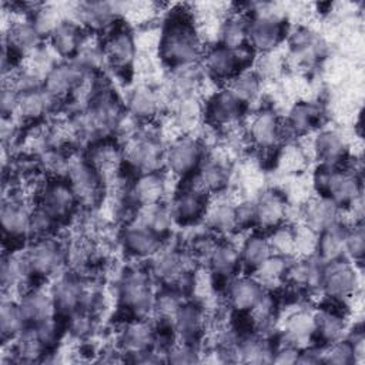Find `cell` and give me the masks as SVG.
<instances>
[{
    "mask_svg": "<svg viewBox=\"0 0 365 365\" xmlns=\"http://www.w3.org/2000/svg\"><path fill=\"white\" fill-rule=\"evenodd\" d=\"M201 51V40L190 14L185 10L170 13L158 41L161 60L173 68H180L194 64Z\"/></svg>",
    "mask_w": 365,
    "mask_h": 365,
    "instance_id": "1",
    "label": "cell"
},
{
    "mask_svg": "<svg viewBox=\"0 0 365 365\" xmlns=\"http://www.w3.org/2000/svg\"><path fill=\"white\" fill-rule=\"evenodd\" d=\"M314 184L321 197L332 200L339 208L348 210L362 197L359 177L344 165L321 164L314 175Z\"/></svg>",
    "mask_w": 365,
    "mask_h": 365,
    "instance_id": "2",
    "label": "cell"
},
{
    "mask_svg": "<svg viewBox=\"0 0 365 365\" xmlns=\"http://www.w3.org/2000/svg\"><path fill=\"white\" fill-rule=\"evenodd\" d=\"M151 278L141 269H128L118 284V301L131 319H145L154 309Z\"/></svg>",
    "mask_w": 365,
    "mask_h": 365,
    "instance_id": "3",
    "label": "cell"
},
{
    "mask_svg": "<svg viewBox=\"0 0 365 365\" xmlns=\"http://www.w3.org/2000/svg\"><path fill=\"white\" fill-rule=\"evenodd\" d=\"M123 158L138 174L155 173L164 163V153L160 141L144 131H135L127 137L123 147Z\"/></svg>",
    "mask_w": 365,
    "mask_h": 365,
    "instance_id": "4",
    "label": "cell"
},
{
    "mask_svg": "<svg viewBox=\"0 0 365 365\" xmlns=\"http://www.w3.org/2000/svg\"><path fill=\"white\" fill-rule=\"evenodd\" d=\"M254 53L255 50L250 44L237 50L217 44L207 51L204 64L212 78L218 81H231L235 76L248 68Z\"/></svg>",
    "mask_w": 365,
    "mask_h": 365,
    "instance_id": "5",
    "label": "cell"
},
{
    "mask_svg": "<svg viewBox=\"0 0 365 365\" xmlns=\"http://www.w3.org/2000/svg\"><path fill=\"white\" fill-rule=\"evenodd\" d=\"M356 287L358 277L355 268L346 258L324 262L321 289L328 298L344 302L355 294Z\"/></svg>",
    "mask_w": 365,
    "mask_h": 365,
    "instance_id": "6",
    "label": "cell"
},
{
    "mask_svg": "<svg viewBox=\"0 0 365 365\" xmlns=\"http://www.w3.org/2000/svg\"><path fill=\"white\" fill-rule=\"evenodd\" d=\"M78 204L93 207L103 194V180L87 160H70L66 177Z\"/></svg>",
    "mask_w": 365,
    "mask_h": 365,
    "instance_id": "7",
    "label": "cell"
},
{
    "mask_svg": "<svg viewBox=\"0 0 365 365\" xmlns=\"http://www.w3.org/2000/svg\"><path fill=\"white\" fill-rule=\"evenodd\" d=\"M287 23L282 17L268 14H254L248 21V44L255 51L274 50L287 36Z\"/></svg>",
    "mask_w": 365,
    "mask_h": 365,
    "instance_id": "8",
    "label": "cell"
},
{
    "mask_svg": "<svg viewBox=\"0 0 365 365\" xmlns=\"http://www.w3.org/2000/svg\"><path fill=\"white\" fill-rule=\"evenodd\" d=\"M38 205L61 222L73 215L78 201L66 178H53L40 188Z\"/></svg>",
    "mask_w": 365,
    "mask_h": 365,
    "instance_id": "9",
    "label": "cell"
},
{
    "mask_svg": "<svg viewBox=\"0 0 365 365\" xmlns=\"http://www.w3.org/2000/svg\"><path fill=\"white\" fill-rule=\"evenodd\" d=\"M202 147L197 138L180 137L164 153V163L178 177L194 174L202 163Z\"/></svg>",
    "mask_w": 365,
    "mask_h": 365,
    "instance_id": "10",
    "label": "cell"
},
{
    "mask_svg": "<svg viewBox=\"0 0 365 365\" xmlns=\"http://www.w3.org/2000/svg\"><path fill=\"white\" fill-rule=\"evenodd\" d=\"M23 255L31 277H47L54 274L64 258L61 247L50 237L38 238L31 242Z\"/></svg>",
    "mask_w": 365,
    "mask_h": 365,
    "instance_id": "11",
    "label": "cell"
},
{
    "mask_svg": "<svg viewBox=\"0 0 365 365\" xmlns=\"http://www.w3.org/2000/svg\"><path fill=\"white\" fill-rule=\"evenodd\" d=\"M88 71L74 60L57 63L46 76L43 87L56 98H68L86 80Z\"/></svg>",
    "mask_w": 365,
    "mask_h": 365,
    "instance_id": "12",
    "label": "cell"
},
{
    "mask_svg": "<svg viewBox=\"0 0 365 365\" xmlns=\"http://www.w3.org/2000/svg\"><path fill=\"white\" fill-rule=\"evenodd\" d=\"M208 204V194L187 180V182L174 197L170 210L174 221L181 224H192L205 215Z\"/></svg>",
    "mask_w": 365,
    "mask_h": 365,
    "instance_id": "13",
    "label": "cell"
},
{
    "mask_svg": "<svg viewBox=\"0 0 365 365\" xmlns=\"http://www.w3.org/2000/svg\"><path fill=\"white\" fill-rule=\"evenodd\" d=\"M151 272L165 287H177L188 275L192 257L178 250H160L151 257Z\"/></svg>",
    "mask_w": 365,
    "mask_h": 365,
    "instance_id": "14",
    "label": "cell"
},
{
    "mask_svg": "<svg viewBox=\"0 0 365 365\" xmlns=\"http://www.w3.org/2000/svg\"><path fill=\"white\" fill-rule=\"evenodd\" d=\"M103 50L106 54V60L111 64L113 68L118 71H125L133 67L137 46L133 34L127 30V27L115 24L107 34Z\"/></svg>",
    "mask_w": 365,
    "mask_h": 365,
    "instance_id": "15",
    "label": "cell"
},
{
    "mask_svg": "<svg viewBox=\"0 0 365 365\" xmlns=\"http://www.w3.org/2000/svg\"><path fill=\"white\" fill-rule=\"evenodd\" d=\"M1 228L4 235L11 241H20L30 237L31 210L27 208L24 200L16 194H10L1 204Z\"/></svg>",
    "mask_w": 365,
    "mask_h": 365,
    "instance_id": "16",
    "label": "cell"
},
{
    "mask_svg": "<svg viewBox=\"0 0 365 365\" xmlns=\"http://www.w3.org/2000/svg\"><path fill=\"white\" fill-rule=\"evenodd\" d=\"M86 160L97 171L103 182L115 180L121 170V163H124L121 147L108 138L94 141Z\"/></svg>",
    "mask_w": 365,
    "mask_h": 365,
    "instance_id": "17",
    "label": "cell"
},
{
    "mask_svg": "<svg viewBox=\"0 0 365 365\" xmlns=\"http://www.w3.org/2000/svg\"><path fill=\"white\" fill-rule=\"evenodd\" d=\"M247 104L238 100L228 88L215 93L207 104V120L215 127H230L240 121Z\"/></svg>",
    "mask_w": 365,
    "mask_h": 365,
    "instance_id": "18",
    "label": "cell"
},
{
    "mask_svg": "<svg viewBox=\"0 0 365 365\" xmlns=\"http://www.w3.org/2000/svg\"><path fill=\"white\" fill-rule=\"evenodd\" d=\"M284 344L292 345L298 349L311 346L315 341V317L307 309H297L291 312L282 325Z\"/></svg>",
    "mask_w": 365,
    "mask_h": 365,
    "instance_id": "19",
    "label": "cell"
},
{
    "mask_svg": "<svg viewBox=\"0 0 365 365\" xmlns=\"http://www.w3.org/2000/svg\"><path fill=\"white\" fill-rule=\"evenodd\" d=\"M264 292L265 289L254 277H234L227 284L228 304L240 314H250Z\"/></svg>",
    "mask_w": 365,
    "mask_h": 365,
    "instance_id": "20",
    "label": "cell"
},
{
    "mask_svg": "<svg viewBox=\"0 0 365 365\" xmlns=\"http://www.w3.org/2000/svg\"><path fill=\"white\" fill-rule=\"evenodd\" d=\"M86 284L74 275H63L57 278L51 288L56 312L61 317H68L71 312L81 308Z\"/></svg>",
    "mask_w": 365,
    "mask_h": 365,
    "instance_id": "21",
    "label": "cell"
},
{
    "mask_svg": "<svg viewBox=\"0 0 365 365\" xmlns=\"http://www.w3.org/2000/svg\"><path fill=\"white\" fill-rule=\"evenodd\" d=\"M123 244L127 252L133 257L147 258L155 255L161 250V237L133 220L123 232Z\"/></svg>",
    "mask_w": 365,
    "mask_h": 365,
    "instance_id": "22",
    "label": "cell"
},
{
    "mask_svg": "<svg viewBox=\"0 0 365 365\" xmlns=\"http://www.w3.org/2000/svg\"><path fill=\"white\" fill-rule=\"evenodd\" d=\"M284 125L272 110H261L250 124V138L254 145L269 150L278 144L282 137Z\"/></svg>",
    "mask_w": 365,
    "mask_h": 365,
    "instance_id": "23",
    "label": "cell"
},
{
    "mask_svg": "<svg viewBox=\"0 0 365 365\" xmlns=\"http://www.w3.org/2000/svg\"><path fill=\"white\" fill-rule=\"evenodd\" d=\"M19 304L29 325H37L57 314L51 292L40 288L26 291L19 299Z\"/></svg>",
    "mask_w": 365,
    "mask_h": 365,
    "instance_id": "24",
    "label": "cell"
},
{
    "mask_svg": "<svg viewBox=\"0 0 365 365\" xmlns=\"http://www.w3.org/2000/svg\"><path fill=\"white\" fill-rule=\"evenodd\" d=\"M120 344L125 354L138 355L155 345V331L145 319H131L120 335Z\"/></svg>",
    "mask_w": 365,
    "mask_h": 365,
    "instance_id": "25",
    "label": "cell"
},
{
    "mask_svg": "<svg viewBox=\"0 0 365 365\" xmlns=\"http://www.w3.org/2000/svg\"><path fill=\"white\" fill-rule=\"evenodd\" d=\"M255 205V225L264 230H274L282 225L287 214L285 198L275 192L267 191L254 202Z\"/></svg>",
    "mask_w": 365,
    "mask_h": 365,
    "instance_id": "26",
    "label": "cell"
},
{
    "mask_svg": "<svg viewBox=\"0 0 365 365\" xmlns=\"http://www.w3.org/2000/svg\"><path fill=\"white\" fill-rule=\"evenodd\" d=\"M51 50L63 57H74L84 40V31L81 24L71 20L64 19L48 36Z\"/></svg>",
    "mask_w": 365,
    "mask_h": 365,
    "instance_id": "27",
    "label": "cell"
},
{
    "mask_svg": "<svg viewBox=\"0 0 365 365\" xmlns=\"http://www.w3.org/2000/svg\"><path fill=\"white\" fill-rule=\"evenodd\" d=\"M314 317H315V339L321 341L324 345L342 339V335L345 331V317L341 309L328 304L321 307L318 311H315Z\"/></svg>",
    "mask_w": 365,
    "mask_h": 365,
    "instance_id": "28",
    "label": "cell"
},
{
    "mask_svg": "<svg viewBox=\"0 0 365 365\" xmlns=\"http://www.w3.org/2000/svg\"><path fill=\"white\" fill-rule=\"evenodd\" d=\"M204 314L198 305L182 304L174 321V331L181 342L197 345L204 332Z\"/></svg>",
    "mask_w": 365,
    "mask_h": 365,
    "instance_id": "29",
    "label": "cell"
},
{
    "mask_svg": "<svg viewBox=\"0 0 365 365\" xmlns=\"http://www.w3.org/2000/svg\"><path fill=\"white\" fill-rule=\"evenodd\" d=\"M78 21L86 26L88 30L98 33L111 30L117 23V10L115 6L103 1L83 3L78 6Z\"/></svg>",
    "mask_w": 365,
    "mask_h": 365,
    "instance_id": "30",
    "label": "cell"
},
{
    "mask_svg": "<svg viewBox=\"0 0 365 365\" xmlns=\"http://www.w3.org/2000/svg\"><path fill=\"white\" fill-rule=\"evenodd\" d=\"M56 101L44 87L20 93L16 114L26 121H38L50 113Z\"/></svg>",
    "mask_w": 365,
    "mask_h": 365,
    "instance_id": "31",
    "label": "cell"
},
{
    "mask_svg": "<svg viewBox=\"0 0 365 365\" xmlns=\"http://www.w3.org/2000/svg\"><path fill=\"white\" fill-rule=\"evenodd\" d=\"M208 264L212 279H222L225 282L231 281L242 267L240 251L228 242H218L208 259Z\"/></svg>",
    "mask_w": 365,
    "mask_h": 365,
    "instance_id": "32",
    "label": "cell"
},
{
    "mask_svg": "<svg viewBox=\"0 0 365 365\" xmlns=\"http://www.w3.org/2000/svg\"><path fill=\"white\" fill-rule=\"evenodd\" d=\"M289 43L295 58L304 64L315 63L325 53V43L322 38L305 27L292 31Z\"/></svg>",
    "mask_w": 365,
    "mask_h": 365,
    "instance_id": "33",
    "label": "cell"
},
{
    "mask_svg": "<svg viewBox=\"0 0 365 365\" xmlns=\"http://www.w3.org/2000/svg\"><path fill=\"white\" fill-rule=\"evenodd\" d=\"M348 228L341 222H335L318 234L317 257L322 262H329L339 258H346L345 255V238Z\"/></svg>",
    "mask_w": 365,
    "mask_h": 365,
    "instance_id": "34",
    "label": "cell"
},
{
    "mask_svg": "<svg viewBox=\"0 0 365 365\" xmlns=\"http://www.w3.org/2000/svg\"><path fill=\"white\" fill-rule=\"evenodd\" d=\"M339 211L341 208L332 200L319 195V198L312 200L305 207V225L319 234L325 228L339 221Z\"/></svg>",
    "mask_w": 365,
    "mask_h": 365,
    "instance_id": "35",
    "label": "cell"
},
{
    "mask_svg": "<svg viewBox=\"0 0 365 365\" xmlns=\"http://www.w3.org/2000/svg\"><path fill=\"white\" fill-rule=\"evenodd\" d=\"M47 345L40 338L36 327H26L14 339L10 351L14 361L19 362H36L46 355Z\"/></svg>",
    "mask_w": 365,
    "mask_h": 365,
    "instance_id": "36",
    "label": "cell"
},
{
    "mask_svg": "<svg viewBox=\"0 0 365 365\" xmlns=\"http://www.w3.org/2000/svg\"><path fill=\"white\" fill-rule=\"evenodd\" d=\"M315 151L325 165H342L346 161L348 147L345 140L336 131H322L315 140Z\"/></svg>",
    "mask_w": 365,
    "mask_h": 365,
    "instance_id": "37",
    "label": "cell"
},
{
    "mask_svg": "<svg viewBox=\"0 0 365 365\" xmlns=\"http://www.w3.org/2000/svg\"><path fill=\"white\" fill-rule=\"evenodd\" d=\"M164 192V180L163 177L155 173H145L138 174L133 187H131V197L135 204L140 207L158 204Z\"/></svg>",
    "mask_w": 365,
    "mask_h": 365,
    "instance_id": "38",
    "label": "cell"
},
{
    "mask_svg": "<svg viewBox=\"0 0 365 365\" xmlns=\"http://www.w3.org/2000/svg\"><path fill=\"white\" fill-rule=\"evenodd\" d=\"M288 257L272 254L265 262H262L252 274V277L267 289H275L287 281L288 272Z\"/></svg>",
    "mask_w": 365,
    "mask_h": 365,
    "instance_id": "39",
    "label": "cell"
},
{
    "mask_svg": "<svg viewBox=\"0 0 365 365\" xmlns=\"http://www.w3.org/2000/svg\"><path fill=\"white\" fill-rule=\"evenodd\" d=\"M1 285L4 291H13L26 284L31 277L23 254H9L1 261Z\"/></svg>",
    "mask_w": 365,
    "mask_h": 365,
    "instance_id": "40",
    "label": "cell"
},
{
    "mask_svg": "<svg viewBox=\"0 0 365 365\" xmlns=\"http://www.w3.org/2000/svg\"><path fill=\"white\" fill-rule=\"evenodd\" d=\"M321 117L322 111L319 106L309 101H301L291 108L287 125L292 133L304 134L317 128L321 123Z\"/></svg>",
    "mask_w": 365,
    "mask_h": 365,
    "instance_id": "41",
    "label": "cell"
},
{
    "mask_svg": "<svg viewBox=\"0 0 365 365\" xmlns=\"http://www.w3.org/2000/svg\"><path fill=\"white\" fill-rule=\"evenodd\" d=\"M272 248L267 237L261 234L250 235L240 250L241 265L254 272L262 262H265L272 255Z\"/></svg>",
    "mask_w": 365,
    "mask_h": 365,
    "instance_id": "42",
    "label": "cell"
},
{
    "mask_svg": "<svg viewBox=\"0 0 365 365\" xmlns=\"http://www.w3.org/2000/svg\"><path fill=\"white\" fill-rule=\"evenodd\" d=\"M26 327H29L19 301L4 298L0 307V332L1 339L13 341Z\"/></svg>",
    "mask_w": 365,
    "mask_h": 365,
    "instance_id": "43",
    "label": "cell"
},
{
    "mask_svg": "<svg viewBox=\"0 0 365 365\" xmlns=\"http://www.w3.org/2000/svg\"><path fill=\"white\" fill-rule=\"evenodd\" d=\"M134 221L145 225L147 228L154 231L157 235L163 237L170 231L174 218H173L171 210L158 202V204L140 207V211L134 218Z\"/></svg>",
    "mask_w": 365,
    "mask_h": 365,
    "instance_id": "44",
    "label": "cell"
},
{
    "mask_svg": "<svg viewBox=\"0 0 365 365\" xmlns=\"http://www.w3.org/2000/svg\"><path fill=\"white\" fill-rule=\"evenodd\" d=\"M160 107L157 93L148 86L137 87L128 98L130 114L137 120H150L155 115Z\"/></svg>",
    "mask_w": 365,
    "mask_h": 365,
    "instance_id": "45",
    "label": "cell"
},
{
    "mask_svg": "<svg viewBox=\"0 0 365 365\" xmlns=\"http://www.w3.org/2000/svg\"><path fill=\"white\" fill-rule=\"evenodd\" d=\"M248 21L250 17L234 14L225 20L220 31V44L227 48L237 50L248 44Z\"/></svg>",
    "mask_w": 365,
    "mask_h": 365,
    "instance_id": "46",
    "label": "cell"
},
{
    "mask_svg": "<svg viewBox=\"0 0 365 365\" xmlns=\"http://www.w3.org/2000/svg\"><path fill=\"white\" fill-rule=\"evenodd\" d=\"M210 230L225 234L237 228L235 224V207L228 201H218L217 204H208V208L204 215Z\"/></svg>",
    "mask_w": 365,
    "mask_h": 365,
    "instance_id": "47",
    "label": "cell"
},
{
    "mask_svg": "<svg viewBox=\"0 0 365 365\" xmlns=\"http://www.w3.org/2000/svg\"><path fill=\"white\" fill-rule=\"evenodd\" d=\"M228 90L244 104H248L258 96L259 77L255 73L245 70L230 81Z\"/></svg>",
    "mask_w": 365,
    "mask_h": 365,
    "instance_id": "48",
    "label": "cell"
},
{
    "mask_svg": "<svg viewBox=\"0 0 365 365\" xmlns=\"http://www.w3.org/2000/svg\"><path fill=\"white\" fill-rule=\"evenodd\" d=\"M322 362L334 365H349L356 362L354 346L348 339H338L322 346Z\"/></svg>",
    "mask_w": 365,
    "mask_h": 365,
    "instance_id": "49",
    "label": "cell"
},
{
    "mask_svg": "<svg viewBox=\"0 0 365 365\" xmlns=\"http://www.w3.org/2000/svg\"><path fill=\"white\" fill-rule=\"evenodd\" d=\"M57 224L58 222L44 208L37 205L34 210H31L30 237H34L36 240L47 238L51 235Z\"/></svg>",
    "mask_w": 365,
    "mask_h": 365,
    "instance_id": "50",
    "label": "cell"
},
{
    "mask_svg": "<svg viewBox=\"0 0 365 365\" xmlns=\"http://www.w3.org/2000/svg\"><path fill=\"white\" fill-rule=\"evenodd\" d=\"M269 241V245L272 248V252L284 257H289L292 252H295V241H294V231L288 227L279 225L274 230H271L269 237H267Z\"/></svg>",
    "mask_w": 365,
    "mask_h": 365,
    "instance_id": "51",
    "label": "cell"
},
{
    "mask_svg": "<svg viewBox=\"0 0 365 365\" xmlns=\"http://www.w3.org/2000/svg\"><path fill=\"white\" fill-rule=\"evenodd\" d=\"M365 254V235L361 224L354 222L351 228L346 231L345 238V255L346 258H352L355 261H361Z\"/></svg>",
    "mask_w": 365,
    "mask_h": 365,
    "instance_id": "52",
    "label": "cell"
},
{
    "mask_svg": "<svg viewBox=\"0 0 365 365\" xmlns=\"http://www.w3.org/2000/svg\"><path fill=\"white\" fill-rule=\"evenodd\" d=\"M165 359L173 364H194L198 362V354L195 345L180 342L178 345H171L167 351Z\"/></svg>",
    "mask_w": 365,
    "mask_h": 365,
    "instance_id": "53",
    "label": "cell"
},
{
    "mask_svg": "<svg viewBox=\"0 0 365 365\" xmlns=\"http://www.w3.org/2000/svg\"><path fill=\"white\" fill-rule=\"evenodd\" d=\"M235 224L238 230L255 225V205L251 201H244L235 207Z\"/></svg>",
    "mask_w": 365,
    "mask_h": 365,
    "instance_id": "54",
    "label": "cell"
},
{
    "mask_svg": "<svg viewBox=\"0 0 365 365\" xmlns=\"http://www.w3.org/2000/svg\"><path fill=\"white\" fill-rule=\"evenodd\" d=\"M298 355H299L298 348L284 344L278 349H274L271 362H274V364H297Z\"/></svg>",
    "mask_w": 365,
    "mask_h": 365,
    "instance_id": "55",
    "label": "cell"
}]
</instances>
